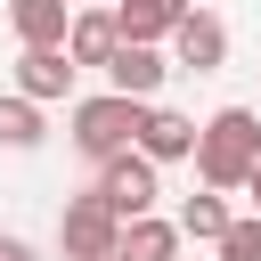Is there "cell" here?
I'll return each mask as SVG.
<instances>
[{
  "label": "cell",
  "instance_id": "obj_12",
  "mask_svg": "<svg viewBox=\"0 0 261 261\" xmlns=\"http://www.w3.org/2000/svg\"><path fill=\"white\" fill-rule=\"evenodd\" d=\"M114 253L122 261H179V228L155 220V212H139V220H122V245Z\"/></svg>",
  "mask_w": 261,
  "mask_h": 261
},
{
  "label": "cell",
  "instance_id": "obj_1",
  "mask_svg": "<svg viewBox=\"0 0 261 261\" xmlns=\"http://www.w3.org/2000/svg\"><path fill=\"white\" fill-rule=\"evenodd\" d=\"M261 155V114L253 106H220L212 122H196V147H188V163H196V179L204 188H245V163Z\"/></svg>",
  "mask_w": 261,
  "mask_h": 261
},
{
  "label": "cell",
  "instance_id": "obj_11",
  "mask_svg": "<svg viewBox=\"0 0 261 261\" xmlns=\"http://www.w3.org/2000/svg\"><path fill=\"white\" fill-rule=\"evenodd\" d=\"M114 41H122V33H114L106 8H73V24H65V57H73V65H106Z\"/></svg>",
  "mask_w": 261,
  "mask_h": 261
},
{
  "label": "cell",
  "instance_id": "obj_9",
  "mask_svg": "<svg viewBox=\"0 0 261 261\" xmlns=\"http://www.w3.org/2000/svg\"><path fill=\"white\" fill-rule=\"evenodd\" d=\"M8 24L24 49H65V24H73V0H8Z\"/></svg>",
  "mask_w": 261,
  "mask_h": 261
},
{
  "label": "cell",
  "instance_id": "obj_14",
  "mask_svg": "<svg viewBox=\"0 0 261 261\" xmlns=\"http://www.w3.org/2000/svg\"><path fill=\"white\" fill-rule=\"evenodd\" d=\"M228 220H237V212L220 204V188H204V196H188V204H179V220H171V228H179V237H196V245H212Z\"/></svg>",
  "mask_w": 261,
  "mask_h": 261
},
{
  "label": "cell",
  "instance_id": "obj_19",
  "mask_svg": "<svg viewBox=\"0 0 261 261\" xmlns=\"http://www.w3.org/2000/svg\"><path fill=\"white\" fill-rule=\"evenodd\" d=\"M98 261H122V253H98Z\"/></svg>",
  "mask_w": 261,
  "mask_h": 261
},
{
  "label": "cell",
  "instance_id": "obj_18",
  "mask_svg": "<svg viewBox=\"0 0 261 261\" xmlns=\"http://www.w3.org/2000/svg\"><path fill=\"white\" fill-rule=\"evenodd\" d=\"M90 8H114V0H90Z\"/></svg>",
  "mask_w": 261,
  "mask_h": 261
},
{
  "label": "cell",
  "instance_id": "obj_17",
  "mask_svg": "<svg viewBox=\"0 0 261 261\" xmlns=\"http://www.w3.org/2000/svg\"><path fill=\"white\" fill-rule=\"evenodd\" d=\"M245 196H253V212H261V155L245 163Z\"/></svg>",
  "mask_w": 261,
  "mask_h": 261
},
{
  "label": "cell",
  "instance_id": "obj_13",
  "mask_svg": "<svg viewBox=\"0 0 261 261\" xmlns=\"http://www.w3.org/2000/svg\"><path fill=\"white\" fill-rule=\"evenodd\" d=\"M41 139H49V122H41V106L8 90V98H0V147H8V155H24V147H41Z\"/></svg>",
  "mask_w": 261,
  "mask_h": 261
},
{
  "label": "cell",
  "instance_id": "obj_16",
  "mask_svg": "<svg viewBox=\"0 0 261 261\" xmlns=\"http://www.w3.org/2000/svg\"><path fill=\"white\" fill-rule=\"evenodd\" d=\"M0 261H41V253H33L24 237H0Z\"/></svg>",
  "mask_w": 261,
  "mask_h": 261
},
{
  "label": "cell",
  "instance_id": "obj_5",
  "mask_svg": "<svg viewBox=\"0 0 261 261\" xmlns=\"http://www.w3.org/2000/svg\"><path fill=\"white\" fill-rule=\"evenodd\" d=\"M122 245V220L98 204V196H73L65 212H57V253L65 261H98V253H114Z\"/></svg>",
  "mask_w": 261,
  "mask_h": 261
},
{
  "label": "cell",
  "instance_id": "obj_6",
  "mask_svg": "<svg viewBox=\"0 0 261 261\" xmlns=\"http://www.w3.org/2000/svg\"><path fill=\"white\" fill-rule=\"evenodd\" d=\"M163 73H171V57L155 41H114V57H106V90L114 98H139V106H155Z\"/></svg>",
  "mask_w": 261,
  "mask_h": 261
},
{
  "label": "cell",
  "instance_id": "obj_15",
  "mask_svg": "<svg viewBox=\"0 0 261 261\" xmlns=\"http://www.w3.org/2000/svg\"><path fill=\"white\" fill-rule=\"evenodd\" d=\"M212 245H220V261H261V212L253 220H228Z\"/></svg>",
  "mask_w": 261,
  "mask_h": 261
},
{
  "label": "cell",
  "instance_id": "obj_3",
  "mask_svg": "<svg viewBox=\"0 0 261 261\" xmlns=\"http://www.w3.org/2000/svg\"><path fill=\"white\" fill-rule=\"evenodd\" d=\"M114 220H139V212H155V163L139 155V147H122V155H106L98 163V188H90Z\"/></svg>",
  "mask_w": 261,
  "mask_h": 261
},
{
  "label": "cell",
  "instance_id": "obj_7",
  "mask_svg": "<svg viewBox=\"0 0 261 261\" xmlns=\"http://www.w3.org/2000/svg\"><path fill=\"white\" fill-rule=\"evenodd\" d=\"M73 57L65 49H24L16 57V98H33V106H49V98H73Z\"/></svg>",
  "mask_w": 261,
  "mask_h": 261
},
{
  "label": "cell",
  "instance_id": "obj_2",
  "mask_svg": "<svg viewBox=\"0 0 261 261\" xmlns=\"http://www.w3.org/2000/svg\"><path fill=\"white\" fill-rule=\"evenodd\" d=\"M139 114H147L139 98H114V90H98V98H73V130H65V139H73L90 163H106V155H122V147L139 139Z\"/></svg>",
  "mask_w": 261,
  "mask_h": 261
},
{
  "label": "cell",
  "instance_id": "obj_8",
  "mask_svg": "<svg viewBox=\"0 0 261 261\" xmlns=\"http://www.w3.org/2000/svg\"><path fill=\"white\" fill-rule=\"evenodd\" d=\"M130 147H139L155 171H163V163H188V147H196V122H188V114H171V106H147Z\"/></svg>",
  "mask_w": 261,
  "mask_h": 261
},
{
  "label": "cell",
  "instance_id": "obj_4",
  "mask_svg": "<svg viewBox=\"0 0 261 261\" xmlns=\"http://www.w3.org/2000/svg\"><path fill=\"white\" fill-rule=\"evenodd\" d=\"M163 41H171V65H179V73H220V65H228V24H220L212 8H179V24H171Z\"/></svg>",
  "mask_w": 261,
  "mask_h": 261
},
{
  "label": "cell",
  "instance_id": "obj_10",
  "mask_svg": "<svg viewBox=\"0 0 261 261\" xmlns=\"http://www.w3.org/2000/svg\"><path fill=\"white\" fill-rule=\"evenodd\" d=\"M179 8H196V0H114L106 16H114L122 41H163V33L179 24Z\"/></svg>",
  "mask_w": 261,
  "mask_h": 261
}]
</instances>
